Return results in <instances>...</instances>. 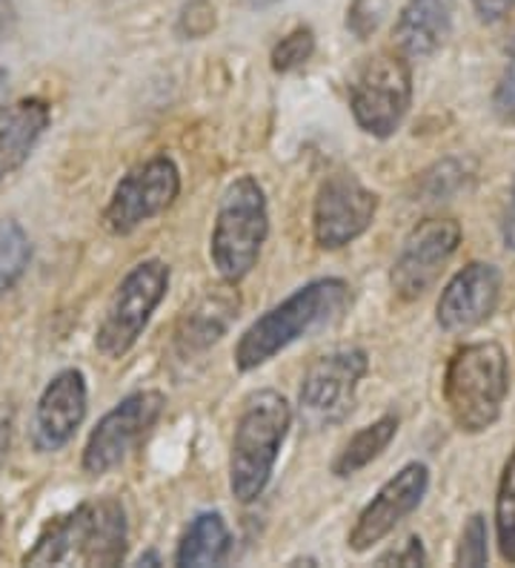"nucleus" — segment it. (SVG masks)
Listing matches in <instances>:
<instances>
[{
	"instance_id": "obj_12",
	"label": "nucleus",
	"mask_w": 515,
	"mask_h": 568,
	"mask_svg": "<svg viewBox=\"0 0 515 568\" xmlns=\"http://www.w3.org/2000/svg\"><path fill=\"white\" fill-rule=\"evenodd\" d=\"M378 195L367 190L352 173L341 170L321 181L312 210V233L318 247L341 250L372 227Z\"/></svg>"
},
{
	"instance_id": "obj_23",
	"label": "nucleus",
	"mask_w": 515,
	"mask_h": 568,
	"mask_svg": "<svg viewBox=\"0 0 515 568\" xmlns=\"http://www.w3.org/2000/svg\"><path fill=\"white\" fill-rule=\"evenodd\" d=\"M312 55H316V32L309 27H296L289 36L275 43L269 61H272V70L278 75H287V72L301 70Z\"/></svg>"
},
{
	"instance_id": "obj_30",
	"label": "nucleus",
	"mask_w": 515,
	"mask_h": 568,
	"mask_svg": "<svg viewBox=\"0 0 515 568\" xmlns=\"http://www.w3.org/2000/svg\"><path fill=\"white\" fill-rule=\"evenodd\" d=\"M470 3H473L481 23H498L515 7V0H470Z\"/></svg>"
},
{
	"instance_id": "obj_26",
	"label": "nucleus",
	"mask_w": 515,
	"mask_h": 568,
	"mask_svg": "<svg viewBox=\"0 0 515 568\" xmlns=\"http://www.w3.org/2000/svg\"><path fill=\"white\" fill-rule=\"evenodd\" d=\"M215 29V9L209 0H186L178 18V32L184 38H204Z\"/></svg>"
},
{
	"instance_id": "obj_2",
	"label": "nucleus",
	"mask_w": 515,
	"mask_h": 568,
	"mask_svg": "<svg viewBox=\"0 0 515 568\" xmlns=\"http://www.w3.org/2000/svg\"><path fill=\"white\" fill-rule=\"evenodd\" d=\"M126 511L121 499L103 497L81 503L66 517L49 523L32 551L23 555L27 566H117L126 557Z\"/></svg>"
},
{
	"instance_id": "obj_18",
	"label": "nucleus",
	"mask_w": 515,
	"mask_h": 568,
	"mask_svg": "<svg viewBox=\"0 0 515 568\" xmlns=\"http://www.w3.org/2000/svg\"><path fill=\"white\" fill-rule=\"evenodd\" d=\"M49 121L52 110L43 98L34 95L0 110V184L27 164Z\"/></svg>"
},
{
	"instance_id": "obj_32",
	"label": "nucleus",
	"mask_w": 515,
	"mask_h": 568,
	"mask_svg": "<svg viewBox=\"0 0 515 568\" xmlns=\"http://www.w3.org/2000/svg\"><path fill=\"white\" fill-rule=\"evenodd\" d=\"M14 23H18V9H14V3L12 0H0V47L14 32Z\"/></svg>"
},
{
	"instance_id": "obj_35",
	"label": "nucleus",
	"mask_w": 515,
	"mask_h": 568,
	"mask_svg": "<svg viewBox=\"0 0 515 568\" xmlns=\"http://www.w3.org/2000/svg\"><path fill=\"white\" fill-rule=\"evenodd\" d=\"M244 3H247V7H253V9H267V7H275L278 0H244Z\"/></svg>"
},
{
	"instance_id": "obj_6",
	"label": "nucleus",
	"mask_w": 515,
	"mask_h": 568,
	"mask_svg": "<svg viewBox=\"0 0 515 568\" xmlns=\"http://www.w3.org/2000/svg\"><path fill=\"white\" fill-rule=\"evenodd\" d=\"M412 106L410 58L395 52H378L361 63L350 83L352 119L372 139H390L404 124Z\"/></svg>"
},
{
	"instance_id": "obj_3",
	"label": "nucleus",
	"mask_w": 515,
	"mask_h": 568,
	"mask_svg": "<svg viewBox=\"0 0 515 568\" xmlns=\"http://www.w3.org/2000/svg\"><path fill=\"white\" fill-rule=\"evenodd\" d=\"M507 394L509 365L498 342H470L446 362L444 403L461 434H484L493 428Z\"/></svg>"
},
{
	"instance_id": "obj_38",
	"label": "nucleus",
	"mask_w": 515,
	"mask_h": 568,
	"mask_svg": "<svg viewBox=\"0 0 515 568\" xmlns=\"http://www.w3.org/2000/svg\"><path fill=\"white\" fill-rule=\"evenodd\" d=\"M0 537H3V520H0Z\"/></svg>"
},
{
	"instance_id": "obj_9",
	"label": "nucleus",
	"mask_w": 515,
	"mask_h": 568,
	"mask_svg": "<svg viewBox=\"0 0 515 568\" xmlns=\"http://www.w3.org/2000/svg\"><path fill=\"white\" fill-rule=\"evenodd\" d=\"M181 193V170L166 153L152 155L144 164L132 166L117 181L110 204L103 210V227L112 236H130L141 224L166 213Z\"/></svg>"
},
{
	"instance_id": "obj_25",
	"label": "nucleus",
	"mask_w": 515,
	"mask_h": 568,
	"mask_svg": "<svg viewBox=\"0 0 515 568\" xmlns=\"http://www.w3.org/2000/svg\"><path fill=\"white\" fill-rule=\"evenodd\" d=\"M467 184V166L455 159H446L424 173V190L430 199H444V195L459 193Z\"/></svg>"
},
{
	"instance_id": "obj_29",
	"label": "nucleus",
	"mask_w": 515,
	"mask_h": 568,
	"mask_svg": "<svg viewBox=\"0 0 515 568\" xmlns=\"http://www.w3.org/2000/svg\"><path fill=\"white\" fill-rule=\"evenodd\" d=\"M378 566H426V551L421 546V537H406L401 548H392L387 555L378 557Z\"/></svg>"
},
{
	"instance_id": "obj_22",
	"label": "nucleus",
	"mask_w": 515,
	"mask_h": 568,
	"mask_svg": "<svg viewBox=\"0 0 515 568\" xmlns=\"http://www.w3.org/2000/svg\"><path fill=\"white\" fill-rule=\"evenodd\" d=\"M495 537H498V551L502 560L515 566V450L504 463L502 479H498V494H495Z\"/></svg>"
},
{
	"instance_id": "obj_5",
	"label": "nucleus",
	"mask_w": 515,
	"mask_h": 568,
	"mask_svg": "<svg viewBox=\"0 0 515 568\" xmlns=\"http://www.w3.org/2000/svg\"><path fill=\"white\" fill-rule=\"evenodd\" d=\"M267 236L269 210L264 187L253 175H238L220 195L209 242V256L220 278L229 284L247 278L261 258Z\"/></svg>"
},
{
	"instance_id": "obj_31",
	"label": "nucleus",
	"mask_w": 515,
	"mask_h": 568,
	"mask_svg": "<svg viewBox=\"0 0 515 568\" xmlns=\"http://www.w3.org/2000/svg\"><path fill=\"white\" fill-rule=\"evenodd\" d=\"M502 239H504V247L515 250V181H513V187H509V202L502 215Z\"/></svg>"
},
{
	"instance_id": "obj_11",
	"label": "nucleus",
	"mask_w": 515,
	"mask_h": 568,
	"mask_svg": "<svg viewBox=\"0 0 515 568\" xmlns=\"http://www.w3.org/2000/svg\"><path fill=\"white\" fill-rule=\"evenodd\" d=\"M461 244V224L455 219H424L410 230L401 244L390 282L401 302H415L424 296L435 282L446 262L455 256Z\"/></svg>"
},
{
	"instance_id": "obj_24",
	"label": "nucleus",
	"mask_w": 515,
	"mask_h": 568,
	"mask_svg": "<svg viewBox=\"0 0 515 568\" xmlns=\"http://www.w3.org/2000/svg\"><path fill=\"white\" fill-rule=\"evenodd\" d=\"M490 548H487V520L484 514H473L461 531L459 551H455V566H487Z\"/></svg>"
},
{
	"instance_id": "obj_8",
	"label": "nucleus",
	"mask_w": 515,
	"mask_h": 568,
	"mask_svg": "<svg viewBox=\"0 0 515 568\" xmlns=\"http://www.w3.org/2000/svg\"><path fill=\"white\" fill-rule=\"evenodd\" d=\"M370 371V356L361 347H338L309 365L298 390V410L307 428L341 425L352 414L358 385Z\"/></svg>"
},
{
	"instance_id": "obj_1",
	"label": "nucleus",
	"mask_w": 515,
	"mask_h": 568,
	"mask_svg": "<svg viewBox=\"0 0 515 568\" xmlns=\"http://www.w3.org/2000/svg\"><path fill=\"white\" fill-rule=\"evenodd\" d=\"M350 302V284L343 278H316V282L303 284L292 296L284 298L281 305L258 316L244 331L235 345V367L247 374V371L267 365L301 336H309V333L341 320V313L347 311Z\"/></svg>"
},
{
	"instance_id": "obj_15",
	"label": "nucleus",
	"mask_w": 515,
	"mask_h": 568,
	"mask_svg": "<svg viewBox=\"0 0 515 568\" xmlns=\"http://www.w3.org/2000/svg\"><path fill=\"white\" fill-rule=\"evenodd\" d=\"M86 405H90L86 376L75 367L61 371L55 379L49 382L47 390L38 399V408H34V448L52 454V450H61L63 445H69V439L75 437V430L86 419Z\"/></svg>"
},
{
	"instance_id": "obj_7",
	"label": "nucleus",
	"mask_w": 515,
	"mask_h": 568,
	"mask_svg": "<svg viewBox=\"0 0 515 568\" xmlns=\"http://www.w3.org/2000/svg\"><path fill=\"white\" fill-rule=\"evenodd\" d=\"M169 291V267L161 258H146L135 264L117 284L106 316L95 333V347L106 359H121L144 336L152 313L158 311Z\"/></svg>"
},
{
	"instance_id": "obj_37",
	"label": "nucleus",
	"mask_w": 515,
	"mask_h": 568,
	"mask_svg": "<svg viewBox=\"0 0 515 568\" xmlns=\"http://www.w3.org/2000/svg\"><path fill=\"white\" fill-rule=\"evenodd\" d=\"M509 55H515V36H513V41H509Z\"/></svg>"
},
{
	"instance_id": "obj_4",
	"label": "nucleus",
	"mask_w": 515,
	"mask_h": 568,
	"mask_svg": "<svg viewBox=\"0 0 515 568\" xmlns=\"http://www.w3.org/2000/svg\"><path fill=\"white\" fill-rule=\"evenodd\" d=\"M292 425V408L278 390H258L238 416L229 454V488L238 503H255L267 491L275 463Z\"/></svg>"
},
{
	"instance_id": "obj_13",
	"label": "nucleus",
	"mask_w": 515,
	"mask_h": 568,
	"mask_svg": "<svg viewBox=\"0 0 515 568\" xmlns=\"http://www.w3.org/2000/svg\"><path fill=\"white\" fill-rule=\"evenodd\" d=\"M426 488H430V468L424 463H406L395 477L387 479L381 491L367 503L364 511L358 514L347 546L358 555L370 551L424 503Z\"/></svg>"
},
{
	"instance_id": "obj_28",
	"label": "nucleus",
	"mask_w": 515,
	"mask_h": 568,
	"mask_svg": "<svg viewBox=\"0 0 515 568\" xmlns=\"http://www.w3.org/2000/svg\"><path fill=\"white\" fill-rule=\"evenodd\" d=\"M378 27V12L372 7V0H352L350 9H347V29L352 36H358L364 41L367 36H372Z\"/></svg>"
},
{
	"instance_id": "obj_21",
	"label": "nucleus",
	"mask_w": 515,
	"mask_h": 568,
	"mask_svg": "<svg viewBox=\"0 0 515 568\" xmlns=\"http://www.w3.org/2000/svg\"><path fill=\"white\" fill-rule=\"evenodd\" d=\"M32 262V244H29L27 230L14 219L0 222V293H9L21 282Z\"/></svg>"
},
{
	"instance_id": "obj_34",
	"label": "nucleus",
	"mask_w": 515,
	"mask_h": 568,
	"mask_svg": "<svg viewBox=\"0 0 515 568\" xmlns=\"http://www.w3.org/2000/svg\"><path fill=\"white\" fill-rule=\"evenodd\" d=\"M137 566H161V557L155 555V551H150V555H141L137 557Z\"/></svg>"
},
{
	"instance_id": "obj_10",
	"label": "nucleus",
	"mask_w": 515,
	"mask_h": 568,
	"mask_svg": "<svg viewBox=\"0 0 515 568\" xmlns=\"http://www.w3.org/2000/svg\"><path fill=\"white\" fill-rule=\"evenodd\" d=\"M164 405L166 399L161 390H137V394L121 399L92 428L86 448H83V471L90 477H101L124 463L126 454L155 428L164 414Z\"/></svg>"
},
{
	"instance_id": "obj_36",
	"label": "nucleus",
	"mask_w": 515,
	"mask_h": 568,
	"mask_svg": "<svg viewBox=\"0 0 515 568\" xmlns=\"http://www.w3.org/2000/svg\"><path fill=\"white\" fill-rule=\"evenodd\" d=\"M7 70H0V90H3V87H7Z\"/></svg>"
},
{
	"instance_id": "obj_19",
	"label": "nucleus",
	"mask_w": 515,
	"mask_h": 568,
	"mask_svg": "<svg viewBox=\"0 0 515 568\" xmlns=\"http://www.w3.org/2000/svg\"><path fill=\"white\" fill-rule=\"evenodd\" d=\"M233 551V534L218 511L198 514L184 531L175 566H220Z\"/></svg>"
},
{
	"instance_id": "obj_14",
	"label": "nucleus",
	"mask_w": 515,
	"mask_h": 568,
	"mask_svg": "<svg viewBox=\"0 0 515 568\" xmlns=\"http://www.w3.org/2000/svg\"><path fill=\"white\" fill-rule=\"evenodd\" d=\"M502 302V271L490 262H470L461 267L435 305L441 331L467 333L490 320Z\"/></svg>"
},
{
	"instance_id": "obj_20",
	"label": "nucleus",
	"mask_w": 515,
	"mask_h": 568,
	"mask_svg": "<svg viewBox=\"0 0 515 568\" xmlns=\"http://www.w3.org/2000/svg\"><path fill=\"white\" fill-rule=\"evenodd\" d=\"M395 434H399V416L395 414H384L372 425L361 428L356 437L341 448V454H338L336 463H332V474L347 479L352 477V474L364 471L367 465L375 463V459L390 448Z\"/></svg>"
},
{
	"instance_id": "obj_33",
	"label": "nucleus",
	"mask_w": 515,
	"mask_h": 568,
	"mask_svg": "<svg viewBox=\"0 0 515 568\" xmlns=\"http://www.w3.org/2000/svg\"><path fill=\"white\" fill-rule=\"evenodd\" d=\"M9 443H12V419L7 414H0V471H3V463H7Z\"/></svg>"
},
{
	"instance_id": "obj_27",
	"label": "nucleus",
	"mask_w": 515,
	"mask_h": 568,
	"mask_svg": "<svg viewBox=\"0 0 515 568\" xmlns=\"http://www.w3.org/2000/svg\"><path fill=\"white\" fill-rule=\"evenodd\" d=\"M493 110H495V115L504 121V124L515 126V55H513V61L507 63V70L502 72L498 83H495Z\"/></svg>"
},
{
	"instance_id": "obj_17",
	"label": "nucleus",
	"mask_w": 515,
	"mask_h": 568,
	"mask_svg": "<svg viewBox=\"0 0 515 568\" xmlns=\"http://www.w3.org/2000/svg\"><path fill=\"white\" fill-rule=\"evenodd\" d=\"M455 0H406L392 27L395 49L406 58L435 55L453 32Z\"/></svg>"
},
{
	"instance_id": "obj_16",
	"label": "nucleus",
	"mask_w": 515,
	"mask_h": 568,
	"mask_svg": "<svg viewBox=\"0 0 515 568\" xmlns=\"http://www.w3.org/2000/svg\"><path fill=\"white\" fill-rule=\"evenodd\" d=\"M240 298L235 284L209 287L193 307H186L181 325L175 331V347L181 356H193L213 347L224 333L238 320Z\"/></svg>"
}]
</instances>
